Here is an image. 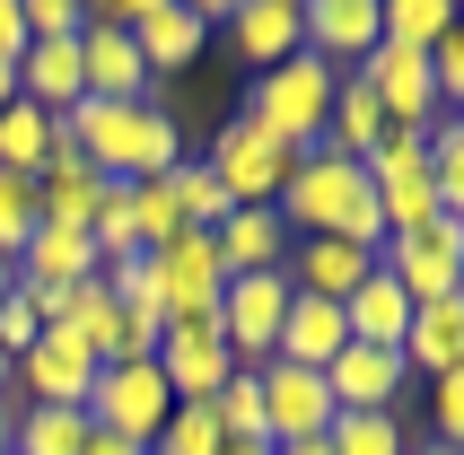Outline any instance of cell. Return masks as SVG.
<instances>
[{"label": "cell", "instance_id": "5b68a950", "mask_svg": "<svg viewBox=\"0 0 464 455\" xmlns=\"http://www.w3.org/2000/svg\"><path fill=\"white\" fill-rule=\"evenodd\" d=\"M202 167L219 176L228 210H272V202H281V184H289V167H298V150H281L272 131H255L246 114H237V123H219V140H210Z\"/></svg>", "mask_w": 464, "mask_h": 455}, {"label": "cell", "instance_id": "8fae6325", "mask_svg": "<svg viewBox=\"0 0 464 455\" xmlns=\"http://www.w3.org/2000/svg\"><path fill=\"white\" fill-rule=\"evenodd\" d=\"M255 385H263V438H272V447H307V438L334 430L324 368H289V359H272V368H255Z\"/></svg>", "mask_w": 464, "mask_h": 455}, {"label": "cell", "instance_id": "836d02e7", "mask_svg": "<svg viewBox=\"0 0 464 455\" xmlns=\"http://www.w3.org/2000/svg\"><path fill=\"white\" fill-rule=\"evenodd\" d=\"M105 289H114V298L131 306V315H167V306H158V263L150 254H114V263H105Z\"/></svg>", "mask_w": 464, "mask_h": 455}, {"label": "cell", "instance_id": "d6986e66", "mask_svg": "<svg viewBox=\"0 0 464 455\" xmlns=\"http://www.w3.org/2000/svg\"><path fill=\"white\" fill-rule=\"evenodd\" d=\"M210 246H219V263H228V280L237 272H289V237L281 228V210H228V219L210 228Z\"/></svg>", "mask_w": 464, "mask_h": 455}, {"label": "cell", "instance_id": "cb8c5ba5", "mask_svg": "<svg viewBox=\"0 0 464 455\" xmlns=\"http://www.w3.org/2000/svg\"><path fill=\"white\" fill-rule=\"evenodd\" d=\"M53 150H62V114H44V105H0V176H44Z\"/></svg>", "mask_w": 464, "mask_h": 455}, {"label": "cell", "instance_id": "ee69618b", "mask_svg": "<svg viewBox=\"0 0 464 455\" xmlns=\"http://www.w3.org/2000/svg\"><path fill=\"white\" fill-rule=\"evenodd\" d=\"M412 455H464V447H439V438H420V447H412Z\"/></svg>", "mask_w": 464, "mask_h": 455}, {"label": "cell", "instance_id": "83f0119b", "mask_svg": "<svg viewBox=\"0 0 464 455\" xmlns=\"http://www.w3.org/2000/svg\"><path fill=\"white\" fill-rule=\"evenodd\" d=\"M88 447V411H53V403H26L18 430H9V455H79Z\"/></svg>", "mask_w": 464, "mask_h": 455}, {"label": "cell", "instance_id": "30bf717a", "mask_svg": "<svg viewBox=\"0 0 464 455\" xmlns=\"http://www.w3.org/2000/svg\"><path fill=\"white\" fill-rule=\"evenodd\" d=\"M79 79H88V97H105V105H150V88H158L140 44H131V26L114 18V0L88 9V26H79Z\"/></svg>", "mask_w": 464, "mask_h": 455}, {"label": "cell", "instance_id": "277c9868", "mask_svg": "<svg viewBox=\"0 0 464 455\" xmlns=\"http://www.w3.org/2000/svg\"><path fill=\"white\" fill-rule=\"evenodd\" d=\"M167 411H176V394L158 377V359H105L97 385H88V430L131 438V447H150L167 430Z\"/></svg>", "mask_w": 464, "mask_h": 455}, {"label": "cell", "instance_id": "60d3db41", "mask_svg": "<svg viewBox=\"0 0 464 455\" xmlns=\"http://www.w3.org/2000/svg\"><path fill=\"white\" fill-rule=\"evenodd\" d=\"M9 385H18V359L0 351V403H9Z\"/></svg>", "mask_w": 464, "mask_h": 455}, {"label": "cell", "instance_id": "7bdbcfd3", "mask_svg": "<svg viewBox=\"0 0 464 455\" xmlns=\"http://www.w3.org/2000/svg\"><path fill=\"white\" fill-rule=\"evenodd\" d=\"M9 430H18V411H9V403H0V455H9Z\"/></svg>", "mask_w": 464, "mask_h": 455}, {"label": "cell", "instance_id": "681fc988", "mask_svg": "<svg viewBox=\"0 0 464 455\" xmlns=\"http://www.w3.org/2000/svg\"><path fill=\"white\" fill-rule=\"evenodd\" d=\"M456 18H464V9H456Z\"/></svg>", "mask_w": 464, "mask_h": 455}, {"label": "cell", "instance_id": "6da1fadb", "mask_svg": "<svg viewBox=\"0 0 464 455\" xmlns=\"http://www.w3.org/2000/svg\"><path fill=\"white\" fill-rule=\"evenodd\" d=\"M281 228L289 237H334V246H386V219H377V184H368L360 158H334V150H307L281 184Z\"/></svg>", "mask_w": 464, "mask_h": 455}, {"label": "cell", "instance_id": "e0dca14e", "mask_svg": "<svg viewBox=\"0 0 464 455\" xmlns=\"http://www.w3.org/2000/svg\"><path fill=\"white\" fill-rule=\"evenodd\" d=\"M97 272H105V254H97L88 228H35L26 254H18V280H26V289H79V280H97Z\"/></svg>", "mask_w": 464, "mask_h": 455}, {"label": "cell", "instance_id": "484cf974", "mask_svg": "<svg viewBox=\"0 0 464 455\" xmlns=\"http://www.w3.org/2000/svg\"><path fill=\"white\" fill-rule=\"evenodd\" d=\"M412 421L403 411H334V430H324V455H412Z\"/></svg>", "mask_w": 464, "mask_h": 455}, {"label": "cell", "instance_id": "52a82bcc", "mask_svg": "<svg viewBox=\"0 0 464 455\" xmlns=\"http://www.w3.org/2000/svg\"><path fill=\"white\" fill-rule=\"evenodd\" d=\"M377 263H386L394 280H403V298H456V280H464V219H420V228H394L386 246H377Z\"/></svg>", "mask_w": 464, "mask_h": 455}, {"label": "cell", "instance_id": "1f68e13d", "mask_svg": "<svg viewBox=\"0 0 464 455\" xmlns=\"http://www.w3.org/2000/svg\"><path fill=\"white\" fill-rule=\"evenodd\" d=\"M150 455H228V438H219L210 403H176V411H167V430L150 438Z\"/></svg>", "mask_w": 464, "mask_h": 455}, {"label": "cell", "instance_id": "7a4b0ae2", "mask_svg": "<svg viewBox=\"0 0 464 455\" xmlns=\"http://www.w3.org/2000/svg\"><path fill=\"white\" fill-rule=\"evenodd\" d=\"M334 88H342V71H324L315 53H289V62H272V71L246 88V123H255V131H272L281 150H298V158H307L315 140H324Z\"/></svg>", "mask_w": 464, "mask_h": 455}, {"label": "cell", "instance_id": "ab89813d", "mask_svg": "<svg viewBox=\"0 0 464 455\" xmlns=\"http://www.w3.org/2000/svg\"><path fill=\"white\" fill-rule=\"evenodd\" d=\"M9 289H18V263H9V254H0V306H9Z\"/></svg>", "mask_w": 464, "mask_h": 455}, {"label": "cell", "instance_id": "44dd1931", "mask_svg": "<svg viewBox=\"0 0 464 455\" xmlns=\"http://www.w3.org/2000/svg\"><path fill=\"white\" fill-rule=\"evenodd\" d=\"M351 342V324H342V306L334 298H289V315H281V342H272V359H289V368H334V351ZM263 359V368H272Z\"/></svg>", "mask_w": 464, "mask_h": 455}, {"label": "cell", "instance_id": "2e32d148", "mask_svg": "<svg viewBox=\"0 0 464 455\" xmlns=\"http://www.w3.org/2000/svg\"><path fill=\"white\" fill-rule=\"evenodd\" d=\"M219 26H228V53L255 79L298 53V0H228V18H219Z\"/></svg>", "mask_w": 464, "mask_h": 455}, {"label": "cell", "instance_id": "f35d334b", "mask_svg": "<svg viewBox=\"0 0 464 455\" xmlns=\"http://www.w3.org/2000/svg\"><path fill=\"white\" fill-rule=\"evenodd\" d=\"M79 455H150V447H131V438H105V430H88V447Z\"/></svg>", "mask_w": 464, "mask_h": 455}, {"label": "cell", "instance_id": "3957f363", "mask_svg": "<svg viewBox=\"0 0 464 455\" xmlns=\"http://www.w3.org/2000/svg\"><path fill=\"white\" fill-rule=\"evenodd\" d=\"M114 18L131 26V44L150 62V79H176L202 62L210 26L228 18V0H114Z\"/></svg>", "mask_w": 464, "mask_h": 455}, {"label": "cell", "instance_id": "f1b7e54d", "mask_svg": "<svg viewBox=\"0 0 464 455\" xmlns=\"http://www.w3.org/2000/svg\"><path fill=\"white\" fill-rule=\"evenodd\" d=\"M123 219H131V246L140 254H158V246L184 237V210H176V193H167V176L158 184H123Z\"/></svg>", "mask_w": 464, "mask_h": 455}, {"label": "cell", "instance_id": "d590c367", "mask_svg": "<svg viewBox=\"0 0 464 455\" xmlns=\"http://www.w3.org/2000/svg\"><path fill=\"white\" fill-rule=\"evenodd\" d=\"M430 438L439 447H464V368L430 377Z\"/></svg>", "mask_w": 464, "mask_h": 455}, {"label": "cell", "instance_id": "8d00e7d4", "mask_svg": "<svg viewBox=\"0 0 464 455\" xmlns=\"http://www.w3.org/2000/svg\"><path fill=\"white\" fill-rule=\"evenodd\" d=\"M430 88H439V105H447V114L464 105V18L447 26L439 44H430Z\"/></svg>", "mask_w": 464, "mask_h": 455}, {"label": "cell", "instance_id": "bcb514c9", "mask_svg": "<svg viewBox=\"0 0 464 455\" xmlns=\"http://www.w3.org/2000/svg\"><path fill=\"white\" fill-rule=\"evenodd\" d=\"M228 455H272V447H228Z\"/></svg>", "mask_w": 464, "mask_h": 455}, {"label": "cell", "instance_id": "7dc6e473", "mask_svg": "<svg viewBox=\"0 0 464 455\" xmlns=\"http://www.w3.org/2000/svg\"><path fill=\"white\" fill-rule=\"evenodd\" d=\"M456 123H464V105H456Z\"/></svg>", "mask_w": 464, "mask_h": 455}, {"label": "cell", "instance_id": "ac0fdd59", "mask_svg": "<svg viewBox=\"0 0 464 455\" xmlns=\"http://www.w3.org/2000/svg\"><path fill=\"white\" fill-rule=\"evenodd\" d=\"M403 368H412V377L464 368V289H456V298H420L412 306V324H403Z\"/></svg>", "mask_w": 464, "mask_h": 455}, {"label": "cell", "instance_id": "8992f818", "mask_svg": "<svg viewBox=\"0 0 464 455\" xmlns=\"http://www.w3.org/2000/svg\"><path fill=\"white\" fill-rule=\"evenodd\" d=\"M289 272H237L228 289H219V342H228V359L237 368H263L272 359V342H281V315H289Z\"/></svg>", "mask_w": 464, "mask_h": 455}, {"label": "cell", "instance_id": "4fadbf2b", "mask_svg": "<svg viewBox=\"0 0 464 455\" xmlns=\"http://www.w3.org/2000/svg\"><path fill=\"white\" fill-rule=\"evenodd\" d=\"M105 359L79 342V333L44 324V342L18 359V385H26V403H53V411H88V385H97Z\"/></svg>", "mask_w": 464, "mask_h": 455}, {"label": "cell", "instance_id": "7c38bea8", "mask_svg": "<svg viewBox=\"0 0 464 455\" xmlns=\"http://www.w3.org/2000/svg\"><path fill=\"white\" fill-rule=\"evenodd\" d=\"M377 44H386L377 35V0H298V53H315L324 71L351 79Z\"/></svg>", "mask_w": 464, "mask_h": 455}, {"label": "cell", "instance_id": "f6af8a7d", "mask_svg": "<svg viewBox=\"0 0 464 455\" xmlns=\"http://www.w3.org/2000/svg\"><path fill=\"white\" fill-rule=\"evenodd\" d=\"M272 455H324V438H307V447H272Z\"/></svg>", "mask_w": 464, "mask_h": 455}, {"label": "cell", "instance_id": "d6a6232c", "mask_svg": "<svg viewBox=\"0 0 464 455\" xmlns=\"http://www.w3.org/2000/svg\"><path fill=\"white\" fill-rule=\"evenodd\" d=\"M167 193H176L184 228H219V219H228V193H219V176H210L202 158H184L176 176H167Z\"/></svg>", "mask_w": 464, "mask_h": 455}, {"label": "cell", "instance_id": "e575fe53", "mask_svg": "<svg viewBox=\"0 0 464 455\" xmlns=\"http://www.w3.org/2000/svg\"><path fill=\"white\" fill-rule=\"evenodd\" d=\"M35 228H44V210H35V184H26V176H0V254L18 263Z\"/></svg>", "mask_w": 464, "mask_h": 455}, {"label": "cell", "instance_id": "d4e9b609", "mask_svg": "<svg viewBox=\"0 0 464 455\" xmlns=\"http://www.w3.org/2000/svg\"><path fill=\"white\" fill-rule=\"evenodd\" d=\"M18 97L44 105V114H71L88 97V79H79V44H26L18 53Z\"/></svg>", "mask_w": 464, "mask_h": 455}, {"label": "cell", "instance_id": "4dcf8cb0", "mask_svg": "<svg viewBox=\"0 0 464 455\" xmlns=\"http://www.w3.org/2000/svg\"><path fill=\"white\" fill-rule=\"evenodd\" d=\"M430 184H439V210H447V219H464V123H456V114L430 123Z\"/></svg>", "mask_w": 464, "mask_h": 455}, {"label": "cell", "instance_id": "c3c4849f", "mask_svg": "<svg viewBox=\"0 0 464 455\" xmlns=\"http://www.w3.org/2000/svg\"><path fill=\"white\" fill-rule=\"evenodd\" d=\"M456 289H464V280H456Z\"/></svg>", "mask_w": 464, "mask_h": 455}, {"label": "cell", "instance_id": "f546056e", "mask_svg": "<svg viewBox=\"0 0 464 455\" xmlns=\"http://www.w3.org/2000/svg\"><path fill=\"white\" fill-rule=\"evenodd\" d=\"M210 421H219L228 447H272V438H263V385H255V368H237V377L210 394Z\"/></svg>", "mask_w": 464, "mask_h": 455}, {"label": "cell", "instance_id": "4316f807", "mask_svg": "<svg viewBox=\"0 0 464 455\" xmlns=\"http://www.w3.org/2000/svg\"><path fill=\"white\" fill-rule=\"evenodd\" d=\"M456 26V0H377V35L394 53H430Z\"/></svg>", "mask_w": 464, "mask_h": 455}, {"label": "cell", "instance_id": "7402d4cb", "mask_svg": "<svg viewBox=\"0 0 464 455\" xmlns=\"http://www.w3.org/2000/svg\"><path fill=\"white\" fill-rule=\"evenodd\" d=\"M97 202H105V176L62 140L53 167L35 176V210H44V228H88V219H97Z\"/></svg>", "mask_w": 464, "mask_h": 455}, {"label": "cell", "instance_id": "603a6c76", "mask_svg": "<svg viewBox=\"0 0 464 455\" xmlns=\"http://www.w3.org/2000/svg\"><path fill=\"white\" fill-rule=\"evenodd\" d=\"M342 324H351V342H377V351H403V324H412V298H403V280L377 263V272L342 298Z\"/></svg>", "mask_w": 464, "mask_h": 455}, {"label": "cell", "instance_id": "ffe728a7", "mask_svg": "<svg viewBox=\"0 0 464 455\" xmlns=\"http://www.w3.org/2000/svg\"><path fill=\"white\" fill-rule=\"evenodd\" d=\"M368 272H377L368 246H334V237H298V246H289V289H307V298H334L342 306Z\"/></svg>", "mask_w": 464, "mask_h": 455}, {"label": "cell", "instance_id": "5bb4252c", "mask_svg": "<svg viewBox=\"0 0 464 455\" xmlns=\"http://www.w3.org/2000/svg\"><path fill=\"white\" fill-rule=\"evenodd\" d=\"M403 385H412L403 351H377V342H342L334 368H324L334 411H403Z\"/></svg>", "mask_w": 464, "mask_h": 455}, {"label": "cell", "instance_id": "9a60e30c", "mask_svg": "<svg viewBox=\"0 0 464 455\" xmlns=\"http://www.w3.org/2000/svg\"><path fill=\"white\" fill-rule=\"evenodd\" d=\"M158 377H167V394H176V403H210V394L237 377V359H228V342H219V324H167V333H158Z\"/></svg>", "mask_w": 464, "mask_h": 455}, {"label": "cell", "instance_id": "b9f144b4", "mask_svg": "<svg viewBox=\"0 0 464 455\" xmlns=\"http://www.w3.org/2000/svg\"><path fill=\"white\" fill-rule=\"evenodd\" d=\"M0 105H18V71L9 62H0Z\"/></svg>", "mask_w": 464, "mask_h": 455}, {"label": "cell", "instance_id": "9c48e42d", "mask_svg": "<svg viewBox=\"0 0 464 455\" xmlns=\"http://www.w3.org/2000/svg\"><path fill=\"white\" fill-rule=\"evenodd\" d=\"M158 306H167V324H210L219 315V289H228V263L210 246V228H184L176 246H158Z\"/></svg>", "mask_w": 464, "mask_h": 455}, {"label": "cell", "instance_id": "74e56055", "mask_svg": "<svg viewBox=\"0 0 464 455\" xmlns=\"http://www.w3.org/2000/svg\"><path fill=\"white\" fill-rule=\"evenodd\" d=\"M18 53H26V0H0V62L18 71Z\"/></svg>", "mask_w": 464, "mask_h": 455}, {"label": "cell", "instance_id": "ba28073f", "mask_svg": "<svg viewBox=\"0 0 464 455\" xmlns=\"http://www.w3.org/2000/svg\"><path fill=\"white\" fill-rule=\"evenodd\" d=\"M368 184H377V219L394 228H420V219H439V184H430V131H386L377 140V158H360Z\"/></svg>", "mask_w": 464, "mask_h": 455}]
</instances>
